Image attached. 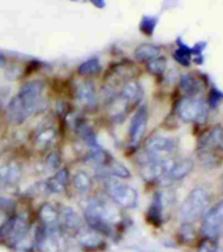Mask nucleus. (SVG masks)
Masks as SVG:
<instances>
[{"label":"nucleus","mask_w":223,"mask_h":252,"mask_svg":"<svg viewBox=\"0 0 223 252\" xmlns=\"http://www.w3.org/2000/svg\"><path fill=\"white\" fill-rule=\"evenodd\" d=\"M21 165L16 161L0 167V184L4 186H13L21 180Z\"/></svg>","instance_id":"15"},{"label":"nucleus","mask_w":223,"mask_h":252,"mask_svg":"<svg viewBox=\"0 0 223 252\" xmlns=\"http://www.w3.org/2000/svg\"><path fill=\"white\" fill-rule=\"evenodd\" d=\"M75 96L79 103L88 111H95L99 107V93L96 91L95 84L91 80H86L78 84V87L75 90Z\"/></svg>","instance_id":"10"},{"label":"nucleus","mask_w":223,"mask_h":252,"mask_svg":"<svg viewBox=\"0 0 223 252\" xmlns=\"http://www.w3.org/2000/svg\"><path fill=\"white\" fill-rule=\"evenodd\" d=\"M1 111H3V100H1V95H0V115H1Z\"/></svg>","instance_id":"29"},{"label":"nucleus","mask_w":223,"mask_h":252,"mask_svg":"<svg viewBox=\"0 0 223 252\" xmlns=\"http://www.w3.org/2000/svg\"><path fill=\"white\" fill-rule=\"evenodd\" d=\"M176 112L178 118L184 122H194L205 115V103L196 96H186L178 104Z\"/></svg>","instance_id":"7"},{"label":"nucleus","mask_w":223,"mask_h":252,"mask_svg":"<svg viewBox=\"0 0 223 252\" xmlns=\"http://www.w3.org/2000/svg\"><path fill=\"white\" fill-rule=\"evenodd\" d=\"M44 91H45V83L41 80H32V82L25 83L20 87L17 96L30 117L33 116L41 107Z\"/></svg>","instance_id":"5"},{"label":"nucleus","mask_w":223,"mask_h":252,"mask_svg":"<svg viewBox=\"0 0 223 252\" xmlns=\"http://www.w3.org/2000/svg\"><path fill=\"white\" fill-rule=\"evenodd\" d=\"M57 130L53 126H47V128L41 129L40 132L34 136L33 145L34 149L38 151H46L50 147H53V145L57 141Z\"/></svg>","instance_id":"16"},{"label":"nucleus","mask_w":223,"mask_h":252,"mask_svg":"<svg viewBox=\"0 0 223 252\" xmlns=\"http://www.w3.org/2000/svg\"><path fill=\"white\" fill-rule=\"evenodd\" d=\"M101 179L104 183V192L114 205L124 209H133L136 206L139 196L134 186L129 185L128 183L122 180L109 178V176L101 175Z\"/></svg>","instance_id":"2"},{"label":"nucleus","mask_w":223,"mask_h":252,"mask_svg":"<svg viewBox=\"0 0 223 252\" xmlns=\"http://www.w3.org/2000/svg\"><path fill=\"white\" fill-rule=\"evenodd\" d=\"M70 183L75 192L79 194H88L91 192L92 186H93V182H92L91 176H89L86 171L82 170L76 171V172L71 176Z\"/></svg>","instance_id":"18"},{"label":"nucleus","mask_w":223,"mask_h":252,"mask_svg":"<svg viewBox=\"0 0 223 252\" xmlns=\"http://www.w3.org/2000/svg\"><path fill=\"white\" fill-rule=\"evenodd\" d=\"M207 205H209V194L206 190L203 188H194L182 203L178 210V217L182 222L196 221L206 213Z\"/></svg>","instance_id":"3"},{"label":"nucleus","mask_w":223,"mask_h":252,"mask_svg":"<svg viewBox=\"0 0 223 252\" xmlns=\"http://www.w3.org/2000/svg\"><path fill=\"white\" fill-rule=\"evenodd\" d=\"M71 175L68 168L61 167L58 171H55L51 178L45 183L46 190L53 194H62L66 190V186L70 184Z\"/></svg>","instance_id":"13"},{"label":"nucleus","mask_w":223,"mask_h":252,"mask_svg":"<svg viewBox=\"0 0 223 252\" xmlns=\"http://www.w3.org/2000/svg\"><path fill=\"white\" fill-rule=\"evenodd\" d=\"M13 207H15V205H13L12 200L0 199V229L4 226L5 222L12 215Z\"/></svg>","instance_id":"23"},{"label":"nucleus","mask_w":223,"mask_h":252,"mask_svg":"<svg viewBox=\"0 0 223 252\" xmlns=\"http://www.w3.org/2000/svg\"><path fill=\"white\" fill-rule=\"evenodd\" d=\"M147 122H149V113L146 107H141L135 112L130 121V128H129V139L130 143L134 146L139 145L143 139V137L147 130Z\"/></svg>","instance_id":"9"},{"label":"nucleus","mask_w":223,"mask_h":252,"mask_svg":"<svg viewBox=\"0 0 223 252\" xmlns=\"http://www.w3.org/2000/svg\"><path fill=\"white\" fill-rule=\"evenodd\" d=\"M45 164L47 167V170L53 171H58L61 168V164H62V159H61V154L58 151H51V153L47 155L45 160Z\"/></svg>","instance_id":"25"},{"label":"nucleus","mask_w":223,"mask_h":252,"mask_svg":"<svg viewBox=\"0 0 223 252\" xmlns=\"http://www.w3.org/2000/svg\"><path fill=\"white\" fill-rule=\"evenodd\" d=\"M167 67V61L163 57H156L147 62V71L151 75H161L165 71Z\"/></svg>","instance_id":"24"},{"label":"nucleus","mask_w":223,"mask_h":252,"mask_svg":"<svg viewBox=\"0 0 223 252\" xmlns=\"http://www.w3.org/2000/svg\"><path fill=\"white\" fill-rule=\"evenodd\" d=\"M175 151H176V141L174 138L164 136H153L146 139L143 154L139 158V161L174 158Z\"/></svg>","instance_id":"4"},{"label":"nucleus","mask_w":223,"mask_h":252,"mask_svg":"<svg viewBox=\"0 0 223 252\" xmlns=\"http://www.w3.org/2000/svg\"><path fill=\"white\" fill-rule=\"evenodd\" d=\"M103 71V66L97 58H89L86 62H83L80 66L78 67V74L82 78H92V76H97L101 74Z\"/></svg>","instance_id":"19"},{"label":"nucleus","mask_w":223,"mask_h":252,"mask_svg":"<svg viewBox=\"0 0 223 252\" xmlns=\"http://www.w3.org/2000/svg\"><path fill=\"white\" fill-rule=\"evenodd\" d=\"M202 231L209 239H215L223 231V201L205 213Z\"/></svg>","instance_id":"8"},{"label":"nucleus","mask_w":223,"mask_h":252,"mask_svg":"<svg viewBox=\"0 0 223 252\" xmlns=\"http://www.w3.org/2000/svg\"><path fill=\"white\" fill-rule=\"evenodd\" d=\"M159 54H160V49L151 44H143L134 50V57L139 62H150L151 59L159 57Z\"/></svg>","instance_id":"20"},{"label":"nucleus","mask_w":223,"mask_h":252,"mask_svg":"<svg viewBox=\"0 0 223 252\" xmlns=\"http://www.w3.org/2000/svg\"><path fill=\"white\" fill-rule=\"evenodd\" d=\"M5 63H7V59H5L4 55L0 54V69H3L5 66Z\"/></svg>","instance_id":"28"},{"label":"nucleus","mask_w":223,"mask_h":252,"mask_svg":"<svg viewBox=\"0 0 223 252\" xmlns=\"http://www.w3.org/2000/svg\"><path fill=\"white\" fill-rule=\"evenodd\" d=\"M120 218L117 205L111 200L91 199L84 207V219L92 230L104 235H112L114 223Z\"/></svg>","instance_id":"1"},{"label":"nucleus","mask_w":223,"mask_h":252,"mask_svg":"<svg viewBox=\"0 0 223 252\" xmlns=\"http://www.w3.org/2000/svg\"><path fill=\"white\" fill-rule=\"evenodd\" d=\"M156 25V20L153 17H145L141 23V30L145 34H153L154 29Z\"/></svg>","instance_id":"26"},{"label":"nucleus","mask_w":223,"mask_h":252,"mask_svg":"<svg viewBox=\"0 0 223 252\" xmlns=\"http://www.w3.org/2000/svg\"><path fill=\"white\" fill-rule=\"evenodd\" d=\"M176 163L174 158L168 159H150L139 161L141 176L146 182H159Z\"/></svg>","instance_id":"6"},{"label":"nucleus","mask_w":223,"mask_h":252,"mask_svg":"<svg viewBox=\"0 0 223 252\" xmlns=\"http://www.w3.org/2000/svg\"><path fill=\"white\" fill-rule=\"evenodd\" d=\"M61 223L65 228L70 229V230H75V231H79L83 225L80 217L71 207H65L63 211H61Z\"/></svg>","instance_id":"21"},{"label":"nucleus","mask_w":223,"mask_h":252,"mask_svg":"<svg viewBox=\"0 0 223 252\" xmlns=\"http://www.w3.org/2000/svg\"><path fill=\"white\" fill-rule=\"evenodd\" d=\"M181 90L184 91L186 96H196L199 93L200 84L197 79L192 76V75H185L181 78Z\"/></svg>","instance_id":"22"},{"label":"nucleus","mask_w":223,"mask_h":252,"mask_svg":"<svg viewBox=\"0 0 223 252\" xmlns=\"http://www.w3.org/2000/svg\"><path fill=\"white\" fill-rule=\"evenodd\" d=\"M174 57L178 63H181V65H184V66L189 65V53L185 54L184 50H178V51L175 53Z\"/></svg>","instance_id":"27"},{"label":"nucleus","mask_w":223,"mask_h":252,"mask_svg":"<svg viewBox=\"0 0 223 252\" xmlns=\"http://www.w3.org/2000/svg\"><path fill=\"white\" fill-rule=\"evenodd\" d=\"M5 117L11 125H21L29 118L28 112L25 111L24 105L21 104L19 96L15 95L7 105L5 109Z\"/></svg>","instance_id":"14"},{"label":"nucleus","mask_w":223,"mask_h":252,"mask_svg":"<svg viewBox=\"0 0 223 252\" xmlns=\"http://www.w3.org/2000/svg\"><path fill=\"white\" fill-rule=\"evenodd\" d=\"M193 165V160H190V159H182L180 161H176L174 167L159 182H160V184L163 186H168L171 184H174V183L180 182V180L186 178L192 172Z\"/></svg>","instance_id":"11"},{"label":"nucleus","mask_w":223,"mask_h":252,"mask_svg":"<svg viewBox=\"0 0 223 252\" xmlns=\"http://www.w3.org/2000/svg\"><path fill=\"white\" fill-rule=\"evenodd\" d=\"M118 97L129 107L138 105L143 99V88H142L141 83L135 82V80H128L121 87Z\"/></svg>","instance_id":"12"},{"label":"nucleus","mask_w":223,"mask_h":252,"mask_svg":"<svg viewBox=\"0 0 223 252\" xmlns=\"http://www.w3.org/2000/svg\"><path fill=\"white\" fill-rule=\"evenodd\" d=\"M40 218L42 226L46 229H57L61 225V211H58L51 204H44L40 209Z\"/></svg>","instance_id":"17"}]
</instances>
